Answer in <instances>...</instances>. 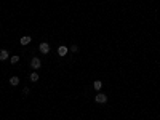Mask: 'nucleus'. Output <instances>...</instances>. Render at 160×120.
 I'll return each mask as SVG.
<instances>
[{"mask_svg": "<svg viewBox=\"0 0 160 120\" xmlns=\"http://www.w3.org/2000/svg\"><path fill=\"white\" fill-rule=\"evenodd\" d=\"M95 101L98 103V104H106V103H107V96H106V94H103V93H98V94H96V98H95Z\"/></svg>", "mask_w": 160, "mask_h": 120, "instance_id": "nucleus-1", "label": "nucleus"}, {"mask_svg": "<svg viewBox=\"0 0 160 120\" xmlns=\"http://www.w3.org/2000/svg\"><path fill=\"white\" fill-rule=\"evenodd\" d=\"M38 50L42 51L43 54H46V53L50 51V45H48V43H45V42H43V43H40V47H38Z\"/></svg>", "mask_w": 160, "mask_h": 120, "instance_id": "nucleus-2", "label": "nucleus"}, {"mask_svg": "<svg viewBox=\"0 0 160 120\" xmlns=\"http://www.w3.org/2000/svg\"><path fill=\"white\" fill-rule=\"evenodd\" d=\"M31 66L34 67V69H38V67L42 66V61L38 58H32V61H31Z\"/></svg>", "mask_w": 160, "mask_h": 120, "instance_id": "nucleus-3", "label": "nucleus"}, {"mask_svg": "<svg viewBox=\"0 0 160 120\" xmlns=\"http://www.w3.org/2000/svg\"><path fill=\"white\" fill-rule=\"evenodd\" d=\"M58 54H59V56H66V54H67V47H66V45H61V47L58 48Z\"/></svg>", "mask_w": 160, "mask_h": 120, "instance_id": "nucleus-4", "label": "nucleus"}, {"mask_svg": "<svg viewBox=\"0 0 160 120\" xmlns=\"http://www.w3.org/2000/svg\"><path fill=\"white\" fill-rule=\"evenodd\" d=\"M31 37H29V35H24V37H21V40H19V42H21V45H29V43H31Z\"/></svg>", "mask_w": 160, "mask_h": 120, "instance_id": "nucleus-5", "label": "nucleus"}, {"mask_svg": "<svg viewBox=\"0 0 160 120\" xmlns=\"http://www.w3.org/2000/svg\"><path fill=\"white\" fill-rule=\"evenodd\" d=\"M93 88H95L96 91H99V90L103 88V82H101V80H96L95 83H93Z\"/></svg>", "mask_w": 160, "mask_h": 120, "instance_id": "nucleus-6", "label": "nucleus"}, {"mask_svg": "<svg viewBox=\"0 0 160 120\" xmlns=\"http://www.w3.org/2000/svg\"><path fill=\"white\" fill-rule=\"evenodd\" d=\"M8 58V51L7 50H0V61H5Z\"/></svg>", "mask_w": 160, "mask_h": 120, "instance_id": "nucleus-7", "label": "nucleus"}, {"mask_svg": "<svg viewBox=\"0 0 160 120\" xmlns=\"http://www.w3.org/2000/svg\"><path fill=\"white\" fill-rule=\"evenodd\" d=\"M10 85H13V86L19 85V78L18 77H11V78H10Z\"/></svg>", "mask_w": 160, "mask_h": 120, "instance_id": "nucleus-8", "label": "nucleus"}, {"mask_svg": "<svg viewBox=\"0 0 160 120\" xmlns=\"http://www.w3.org/2000/svg\"><path fill=\"white\" fill-rule=\"evenodd\" d=\"M31 80H32V82H37V80H38V74H37V72H32V74H31Z\"/></svg>", "mask_w": 160, "mask_h": 120, "instance_id": "nucleus-9", "label": "nucleus"}, {"mask_svg": "<svg viewBox=\"0 0 160 120\" xmlns=\"http://www.w3.org/2000/svg\"><path fill=\"white\" fill-rule=\"evenodd\" d=\"M18 61H19V56H11V58H10V62H11V64H16Z\"/></svg>", "mask_w": 160, "mask_h": 120, "instance_id": "nucleus-10", "label": "nucleus"}, {"mask_svg": "<svg viewBox=\"0 0 160 120\" xmlns=\"http://www.w3.org/2000/svg\"><path fill=\"white\" fill-rule=\"evenodd\" d=\"M71 51H72V53H77V51H79V47H77V45H72V47H71Z\"/></svg>", "mask_w": 160, "mask_h": 120, "instance_id": "nucleus-11", "label": "nucleus"}, {"mask_svg": "<svg viewBox=\"0 0 160 120\" xmlns=\"http://www.w3.org/2000/svg\"><path fill=\"white\" fill-rule=\"evenodd\" d=\"M29 91H31L29 88H24V90H23V94H29Z\"/></svg>", "mask_w": 160, "mask_h": 120, "instance_id": "nucleus-12", "label": "nucleus"}]
</instances>
